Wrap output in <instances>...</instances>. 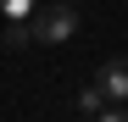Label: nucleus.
Instances as JSON below:
<instances>
[{
	"label": "nucleus",
	"mask_w": 128,
	"mask_h": 122,
	"mask_svg": "<svg viewBox=\"0 0 128 122\" xmlns=\"http://www.w3.org/2000/svg\"><path fill=\"white\" fill-rule=\"evenodd\" d=\"M95 89H100L106 100H117V106H128V56L106 61V67L95 72Z\"/></svg>",
	"instance_id": "2"
},
{
	"label": "nucleus",
	"mask_w": 128,
	"mask_h": 122,
	"mask_svg": "<svg viewBox=\"0 0 128 122\" xmlns=\"http://www.w3.org/2000/svg\"><path fill=\"white\" fill-rule=\"evenodd\" d=\"M72 33H78L72 6H50V11H39V22H34V39H45V45H61V39H72Z\"/></svg>",
	"instance_id": "1"
},
{
	"label": "nucleus",
	"mask_w": 128,
	"mask_h": 122,
	"mask_svg": "<svg viewBox=\"0 0 128 122\" xmlns=\"http://www.w3.org/2000/svg\"><path fill=\"white\" fill-rule=\"evenodd\" d=\"M0 11H6V17H28V11H34V0H0Z\"/></svg>",
	"instance_id": "5"
},
{
	"label": "nucleus",
	"mask_w": 128,
	"mask_h": 122,
	"mask_svg": "<svg viewBox=\"0 0 128 122\" xmlns=\"http://www.w3.org/2000/svg\"><path fill=\"white\" fill-rule=\"evenodd\" d=\"M100 106H106V94H100L95 83H89V89L78 94V111H89V117H100Z\"/></svg>",
	"instance_id": "4"
},
{
	"label": "nucleus",
	"mask_w": 128,
	"mask_h": 122,
	"mask_svg": "<svg viewBox=\"0 0 128 122\" xmlns=\"http://www.w3.org/2000/svg\"><path fill=\"white\" fill-rule=\"evenodd\" d=\"M34 39V28H28V17H11V28H6V50H17V45H28Z\"/></svg>",
	"instance_id": "3"
},
{
	"label": "nucleus",
	"mask_w": 128,
	"mask_h": 122,
	"mask_svg": "<svg viewBox=\"0 0 128 122\" xmlns=\"http://www.w3.org/2000/svg\"><path fill=\"white\" fill-rule=\"evenodd\" d=\"M95 122H128V111H100Z\"/></svg>",
	"instance_id": "6"
}]
</instances>
